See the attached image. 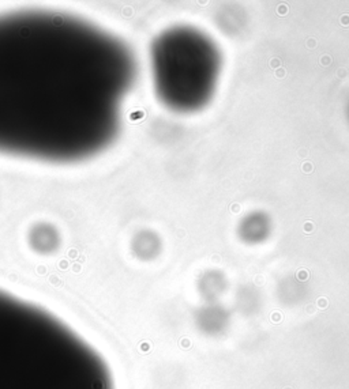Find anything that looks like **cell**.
I'll use <instances>...</instances> for the list:
<instances>
[{
    "label": "cell",
    "mask_w": 349,
    "mask_h": 389,
    "mask_svg": "<svg viewBox=\"0 0 349 389\" xmlns=\"http://www.w3.org/2000/svg\"><path fill=\"white\" fill-rule=\"evenodd\" d=\"M135 60L97 25L51 10L0 14V154L68 163L112 143Z\"/></svg>",
    "instance_id": "obj_1"
},
{
    "label": "cell",
    "mask_w": 349,
    "mask_h": 389,
    "mask_svg": "<svg viewBox=\"0 0 349 389\" xmlns=\"http://www.w3.org/2000/svg\"><path fill=\"white\" fill-rule=\"evenodd\" d=\"M0 389H115L107 360L52 312L0 290Z\"/></svg>",
    "instance_id": "obj_2"
},
{
    "label": "cell",
    "mask_w": 349,
    "mask_h": 389,
    "mask_svg": "<svg viewBox=\"0 0 349 389\" xmlns=\"http://www.w3.org/2000/svg\"><path fill=\"white\" fill-rule=\"evenodd\" d=\"M152 63L158 95L179 110H192L209 100L220 68L213 44L188 29L171 30L157 38Z\"/></svg>",
    "instance_id": "obj_3"
}]
</instances>
